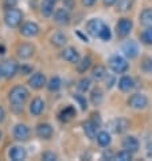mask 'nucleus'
<instances>
[{
  "label": "nucleus",
  "mask_w": 152,
  "mask_h": 161,
  "mask_svg": "<svg viewBox=\"0 0 152 161\" xmlns=\"http://www.w3.org/2000/svg\"><path fill=\"white\" fill-rule=\"evenodd\" d=\"M27 97H28L27 88H24L23 86H16L11 89L10 95H8V100H10L11 106L14 108H18V111H19L23 110V104L27 100Z\"/></svg>",
  "instance_id": "nucleus-1"
},
{
  "label": "nucleus",
  "mask_w": 152,
  "mask_h": 161,
  "mask_svg": "<svg viewBox=\"0 0 152 161\" xmlns=\"http://www.w3.org/2000/svg\"><path fill=\"white\" fill-rule=\"evenodd\" d=\"M22 19H23V14H22L20 10L18 8H8L6 11V15H4V22L8 27L14 29V27H18L20 23H22Z\"/></svg>",
  "instance_id": "nucleus-2"
},
{
  "label": "nucleus",
  "mask_w": 152,
  "mask_h": 161,
  "mask_svg": "<svg viewBox=\"0 0 152 161\" xmlns=\"http://www.w3.org/2000/svg\"><path fill=\"white\" fill-rule=\"evenodd\" d=\"M109 66L114 73H125L129 68L128 62L125 58H123L121 56H113L109 60Z\"/></svg>",
  "instance_id": "nucleus-3"
},
{
  "label": "nucleus",
  "mask_w": 152,
  "mask_h": 161,
  "mask_svg": "<svg viewBox=\"0 0 152 161\" xmlns=\"http://www.w3.org/2000/svg\"><path fill=\"white\" fill-rule=\"evenodd\" d=\"M19 70V66H18L16 61L14 60H7L4 61L2 66H0V72H2V76H4L6 79H11L18 73Z\"/></svg>",
  "instance_id": "nucleus-4"
},
{
  "label": "nucleus",
  "mask_w": 152,
  "mask_h": 161,
  "mask_svg": "<svg viewBox=\"0 0 152 161\" xmlns=\"http://www.w3.org/2000/svg\"><path fill=\"white\" fill-rule=\"evenodd\" d=\"M132 26H133V23H132L131 19L123 18V19H120L117 22V25H116V33H117V35L120 38H125L129 33H131Z\"/></svg>",
  "instance_id": "nucleus-5"
},
{
  "label": "nucleus",
  "mask_w": 152,
  "mask_h": 161,
  "mask_svg": "<svg viewBox=\"0 0 152 161\" xmlns=\"http://www.w3.org/2000/svg\"><path fill=\"white\" fill-rule=\"evenodd\" d=\"M147 104H148V99H147V96L143 95V93H135V95H132L128 100V106L135 110L145 108Z\"/></svg>",
  "instance_id": "nucleus-6"
},
{
  "label": "nucleus",
  "mask_w": 152,
  "mask_h": 161,
  "mask_svg": "<svg viewBox=\"0 0 152 161\" xmlns=\"http://www.w3.org/2000/svg\"><path fill=\"white\" fill-rule=\"evenodd\" d=\"M102 27H104V22L100 19H90L86 23V31L92 37H98Z\"/></svg>",
  "instance_id": "nucleus-7"
},
{
  "label": "nucleus",
  "mask_w": 152,
  "mask_h": 161,
  "mask_svg": "<svg viewBox=\"0 0 152 161\" xmlns=\"http://www.w3.org/2000/svg\"><path fill=\"white\" fill-rule=\"evenodd\" d=\"M38 33H39V26L34 23V22H27L20 27V34L27 38L35 37V35H38Z\"/></svg>",
  "instance_id": "nucleus-8"
},
{
  "label": "nucleus",
  "mask_w": 152,
  "mask_h": 161,
  "mask_svg": "<svg viewBox=\"0 0 152 161\" xmlns=\"http://www.w3.org/2000/svg\"><path fill=\"white\" fill-rule=\"evenodd\" d=\"M34 52H35V47L31 43H22L16 49L18 56H19L22 60H27L30 57H33Z\"/></svg>",
  "instance_id": "nucleus-9"
},
{
  "label": "nucleus",
  "mask_w": 152,
  "mask_h": 161,
  "mask_svg": "<svg viewBox=\"0 0 152 161\" xmlns=\"http://www.w3.org/2000/svg\"><path fill=\"white\" fill-rule=\"evenodd\" d=\"M28 86L34 89H41L43 86H46V77L42 73H34L28 79Z\"/></svg>",
  "instance_id": "nucleus-10"
},
{
  "label": "nucleus",
  "mask_w": 152,
  "mask_h": 161,
  "mask_svg": "<svg viewBox=\"0 0 152 161\" xmlns=\"http://www.w3.org/2000/svg\"><path fill=\"white\" fill-rule=\"evenodd\" d=\"M14 137L18 141H26L30 137V129L26 125H16L14 127Z\"/></svg>",
  "instance_id": "nucleus-11"
},
{
  "label": "nucleus",
  "mask_w": 152,
  "mask_h": 161,
  "mask_svg": "<svg viewBox=\"0 0 152 161\" xmlns=\"http://www.w3.org/2000/svg\"><path fill=\"white\" fill-rule=\"evenodd\" d=\"M123 52L128 58H135L137 56V52H139L137 43L135 41H127L123 45Z\"/></svg>",
  "instance_id": "nucleus-12"
},
{
  "label": "nucleus",
  "mask_w": 152,
  "mask_h": 161,
  "mask_svg": "<svg viewBox=\"0 0 152 161\" xmlns=\"http://www.w3.org/2000/svg\"><path fill=\"white\" fill-rule=\"evenodd\" d=\"M62 58L68 62H71V64H75V62H78L79 60V54L78 52L75 50L74 47H66L62 50Z\"/></svg>",
  "instance_id": "nucleus-13"
},
{
  "label": "nucleus",
  "mask_w": 152,
  "mask_h": 161,
  "mask_svg": "<svg viewBox=\"0 0 152 161\" xmlns=\"http://www.w3.org/2000/svg\"><path fill=\"white\" fill-rule=\"evenodd\" d=\"M54 19L58 25H68L70 22V12L68 8H58L55 11Z\"/></svg>",
  "instance_id": "nucleus-14"
},
{
  "label": "nucleus",
  "mask_w": 152,
  "mask_h": 161,
  "mask_svg": "<svg viewBox=\"0 0 152 161\" xmlns=\"http://www.w3.org/2000/svg\"><path fill=\"white\" fill-rule=\"evenodd\" d=\"M8 156H10V158L12 161H22L27 157V153H26L24 147L22 146H14L11 147L10 152H8Z\"/></svg>",
  "instance_id": "nucleus-15"
},
{
  "label": "nucleus",
  "mask_w": 152,
  "mask_h": 161,
  "mask_svg": "<svg viewBox=\"0 0 152 161\" xmlns=\"http://www.w3.org/2000/svg\"><path fill=\"white\" fill-rule=\"evenodd\" d=\"M123 147L125 150L131 152V153H136V152L139 150V141L136 140L135 137L129 136V137H125L123 140Z\"/></svg>",
  "instance_id": "nucleus-16"
},
{
  "label": "nucleus",
  "mask_w": 152,
  "mask_h": 161,
  "mask_svg": "<svg viewBox=\"0 0 152 161\" xmlns=\"http://www.w3.org/2000/svg\"><path fill=\"white\" fill-rule=\"evenodd\" d=\"M37 136L42 140H48L53 136V127L48 123H41L37 127Z\"/></svg>",
  "instance_id": "nucleus-17"
},
{
  "label": "nucleus",
  "mask_w": 152,
  "mask_h": 161,
  "mask_svg": "<svg viewBox=\"0 0 152 161\" xmlns=\"http://www.w3.org/2000/svg\"><path fill=\"white\" fill-rule=\"evenodd\" d=\"M43 108H44V102L41 99V97H35L30 104V113L33 115H35V117L41 115Z\"/></svg>",
  "instance_id": "nucleus-18"
},
{
  "label": "nucleus",
  "mask_w": 152,
  "mask_h": 161,
  "mask_svg": "<svg viewBox=\"0 0 152 161\" xmlns=\"http://www.w3.org/2000/svg\"><path fill=\"white\" fill-rule=\"evenodd\" d=\"M119 88H120V91H123V92H129L133 88L132 77H129V76H123V77L119 80Z\"/></svg>",
  "instance_id": "nucleus-19"
},
{
  "label": "nucleus",
  "mask_w": 152,
  "mask_h": 161,
  "mask_svg": "<svg viewBox=\"0 0 152 161\" xmlns=\"http://www.w3.org/2000/svg\"><path fill=\"white\" fill-rule=\"evenodd\" d=\"M82 127H84V133L86 134V137H89V138H96V136H97V126L92 122V120H88V122H85L82 125Z\"/></svg>",
  "instance_id": "nucleus-20"
},
{
  "label": "nucleus",
  "mask_w": 152,
  "mask_h": 161,
  "mask_svg": "<svg viewBox=\"0 0 152 161\" xmlns=\"http://www.w3.org/2000/svg\"><path fill=\"white\" fill-rule=\"evenodd\" d=\"M73 117H75V110H74V107H71V106L63 108L59 114V119L62 122H69V120L73 119Z\"/></svg>",
  "instance_id": "nucleus-21"
},
{
  "label": "nucleus",
  "mask_w": 152,
  "mask_h": 161,
  "mask_svg": "<svg viewBox=\"0 0 152 161\" xmlns=\"http://www.w3.org/2000/svg\"><path fill=\"white\" fill-rule=\"evenodd\" d=\"M129 127V122L125 118H119L114 122V131L117 134H123L124 131H127Z\"/></svg>",
  "instance_id": "nucleus-22"
},
{
  "label": "nucleus",
  "mask_w": 152,
  "mask_h": 161,
  "mask_svg": "<svg viewBox=\"0 0 152 161\" xmlns=\"http://www.w3.org/2000/svg\"><path fill=\"white\" fill-rule=\"evenodd\" d=\"M105 76H106V69H105V66H102V65H97L93 68L92 70V77L97 80V81H101V80H104L105 79Z\"/></svg>",
  "instance_id": "nucleus-23"
},
{
  "label": "nucleus",
  "mask_w": 152,
  "mask_h": 161,
  "mask_svg": "<svg viewBox=\"0 0 152 161\" xmlns=\"http://www.w3.org/2000/svg\"><path fill=\"white\" fill-rule=\"evenodd\" d=\"M90 65H92L90 57H84L82 60H78V62H77V70L79 73H85L89 68H90Z\"/></svg>",
  "instance_id": "nucleus-24"
},
{
  "label": "nucleus",
  "mask_w": 152,
  "mask_h": 161,
  "mask_svg": "<svg viewBox=\"0 0 152 161\" xmlns=\"http://www.w3.org/2000/svg\"><path fill=\"white\" fill-rule=\"evenodd\" d=\"M54 6L55 4H53L51 2H48V0H43L42 6H41V11H42V15L43 16H51L53 12H54Z\"/></svg>",
  "instance_id": "nucleus-25"
},
{
  "label": "nucleus",
  "mask_w": 152,
  "mask_h": 161,
  "mask_svg": "<svg viewBox=\"0 0 152 161\" xmlns=\"http://www.w3.org/2000/svg\"><path fill=\"white\" fill-rule=\"evenodd\" d=\"M97 138V142H98V145L102 146V147H105V146H108L110 144V134L109 133H106V131H100L96 136Z\"/></svg>",
  "instance_id": "nucleus-26"
},
{
  "label": "nucleus",
  "mask_w": 152,
  "mask_h": 161,
  "mask_svg": "<svg viewBox=\"0 0 152 161\" xmlns=\"http://www.w3.org/2000/svg\"><path fill=\"white\" fill-rule=\"evenodd\" d=\"M51 43L54 45V46H57V47L65 46V43H66V35L63 33H55L51 37Z\"/></svg>",
  "instance_id": "nucleus-27"
},
{
  "label": "nucleus",
  "mask_w": 152,
  "mask_h": 161,
  "mask_svg": "<svg viewBox=\"0 0 152 161\" xmlns=\"http://www.w3.org/2000/svg\"><path fill=\"white\" fill-rule=\"evenodd\" d=\"M102 99H104V95H102V91L100 88H94L90 93V100L94 106H98L102 103Z\"/></svg>",
  "instance_id": "nucleus-28"
},
{
  "label": "nucleus",
  "mask_w": 152,
  "mask_h": 161,
  "mask_svg": "<svg viewBox=\"0 0 152 161\" xmlns=\"http://www.w3.org/2000/svg\"><path fill=\"white\" fill-rule=\"evenodd\" d=\"M140 22L143 25H151L152 23V8H145L140 14Z\"/></svg>",
  "instance_id": "nucleus-29"
},
{
  "label": "nucleus",
  "mask_w": 152,
  "mask_h": 161,
  "mask_svg": "<svg viewBox=\"0 0 152 161\" xmlns=\"http://www.w3.org/2000/svg\"><path fill=\"white\" fill-rule=\"evenodd\" d=\"M61 79L58 77V76H54V77H51L50 80H48V83H47V88H48V91H51V92H55L58 91V89L61 88Z\"/></svg>",
  "instance_id": "nucleus-30"
},
{
  "label": "nucleus",
  "mask_w": 152,
  "mask_h": 161,
  "mask_svg": "<svg viewBox=\"0 0 152 161\" xmlns=\"http://www.w3.org/2000/svg\"><path fill=\"white\" fill-rule=\"evenodd\" d=\"M116 6H117V11L125 12V11L131 10L132 0H117V2H116Z\"/></svg>",
  "instance_id": "nucleus-31"
},
{
  "label": "nucleus",
  "mask_w": 152,
  "mask_h": 161,
  "mask_svg": "<svg viewBox=\"0 0 152 161\" xmlns=\"http://www.w3.org/2000/svg\"><path fill=\"white\" fill-rule=\"evenodd\" d=\"M116 158L120 160V161H129V160H132V153L124 149V150L119 152V153L116 154Z\"/></svg>",
  "instance_id": "nucleus-32"
},
{
  "label": "nucleus",
  "mask_w": 152,
  "mask_h": 161,
  "mask_svg": "<svg viewBox=\"0 0 152 161\" xmlns=\"http://www.w3.org/2000/svg\"><path fill=\"white\" fill-rule=\"evenodd\" d=\"M141 39L144 43H148V45H152V26H149L144 33L141 35Z\"/></svg>",
  "instance_id": "nucleus-33"
},
{
  "label": "nucleus",
  "mask_w": 152,
  "mask_h": 161,
  "mask_svg": "<svg viewBox=\"0 0 152 161\" xmlns=\"http://www.w3.org/2000/svg\"><path fill=\"white\" fill-rule=\"evenodd\" d=\"M78 91H81V92H86L89 88H90V80L89 79H81L78 81Z\"/></svg>",
  "instance_id": "nucleus-34"
},
{
  "label": "nucleus",
  "mask_w": 152,
  "mask_h": 161,
  "mask_svg": "<svg viewBox=\"0 0 152 161\" xmlns=\"http://www.w3.org/2000/svg\"><path fill=\"white\" fill-rule=\"evenodd\" d=\"M102 41H109L110 39V37H112V34H110V29L108 27V26H105L104 25V27L101 29V31H100V35H98Z\"/></svg>",
  "instance_id": "nucleus-35"
},
{
  "label": "nucleus",
  "mask_w": 152,
  "mask_h": 161,
  "mask_svg": "<svg viewBox=\"0 0 152 161\" xmlns=\"http://www.w3.org/2000/svg\"><path fill=\"white\" fill-rule=\"evenodd\" d=\"M141 69L145 73H152V58H144L141 62Z\"/></svg>",
  "instance_id": "nucleus-36"
},
{
  "label": "nucleus",
  "mask_w": 152,
  "mask_h": 161,
  "mask_svg": "<svg viewBox=\"0 0 152 161\" xmlns=\"http://www.w3.org/2000/svg\"><path fill=\"white\" fill-rule=\"evenodd\" d=\"M74 99L79 103V106H81L82 110H86L88 108V103H86V99L82 96V95H74Z\"/></svg>",
  "instance_id": "nucleus-37"
},
{
  "label": "nucleus",
  "mask_w": 152,
  "mask_h": 161,
  "mask_svg": "<svg viewBox=\"0 0 152 161\" xmlns=\"http://www.w3.org/2000/svg\"><path fill=\"white\" fill-rule=\"evenodd\" d=\"M42 158L46 161H55L57 160V154H54L53 152H44L42 154Z\"/></svg>",
  "instance_id": "nucleus-38"
},
{
  "label": "nucleus",
  "mask_w": 152,
  "mask_h": 161,
  "mask_svg": "<svg viewBox=\"0 0 152 161\" xmlns=\"http://www.w3.org/2000/svg\"><path fill=\"white\" fill-rule=\"evenodd\" d=\"M16 4H18V0H4L3 6H4V8H6V10H8V8L16 7Z\"/></svg>",
  "instance_id": "nucleus-39"
},
{
  "label": "nucleus",
  "mask_w": 152,
  "mask_h": 161,
  "mask_svg": "<svg viewBox=\"0 0 152 161\" xmlns=\"http://www.w3.org/2000/svg\"><path fill=\"white\" fill-rule=\"evenodd\" d=\"M105 79H106V88H112V86H113V83H114L113 76H108V73H106Z\"/></svg>",
  "instance_id": "nucleus-40"
},
{
  "label": "nucleus",
  "mask_w": 152,
  "mask_h": 161,
  "mask_svg": "<svg viewBox=\"0 0 152 161\" xmlns=\"http://www.w3.org/2000/svg\"><path fill=\"white\" fill-rule=\"evenodd\" d=\"M92 117H93V118H92V122L94 123L96 126L98 127V126H100V125H101V118H100V115H98V114H93Z\"/></svg>",
  "instance_id": "nucleus-41"
},
{
  "label": "nucleus",
  "mask_w": 152,
  "mask_h": 161,
  "mask_svg": "<svg viewBox=\"0 0 152 161\" xmlns=\"http://www.w3.org/2000/svg\"><path fill=\"white\" fill-rule=\"evenodd\" d=\"M102 158L104 160H113L114 158V156H113V153H112L110 150H108V152H104V153H102Z\"/></svg>",
  "instance_id": "nucleus-42"
},
{
  "label": "nucleus",
  "mask_w": 152,
  "mask_h": 161,
  "mask_svg": "<svg viewBox=\"0 0 152 161\" xmlns=\"http://www.w3.org/2000/svg\"><path fill=\"white\" fill-rule=\"evenodd\" d=\"M63 4H65V8L71 10L74 7V0H63Z\"/></svg>",
  "instance_id": "nucleus-43"
},
{
  "label": "nucleus",
  "mask_w": 152,
  "mask_h": 161,
  "mask_svg": "<svg viewBox=\"0 0 152 161\" xmlns=\"http://www.w3.org/2000/svg\"><path fill=\"white\" fill-rule=\"evenodd\" d=\"M96 2H97V0H82V4H84V6H86V7H92Z\"/></svg>",
  "instance_id": "nucleus-44"
},
{
  "label": "nucleus",
  "mask_w": 152,
  "mask_h": 161,
  "mask_svg": "<svg viewBox=\"0 0 152 161\" xmlns=\"http://www.w3.org/2000/svg\"><path fill=\"white\" fill-rule=\"evenodd\" d=\"M116 2H117V0H104V6L112 7V6H114L116 4Z\"/></svg>",
  "instance_id": "nucleus-45"
},
{
  "label": "nucleus",
  "mask_w": 152,
  "mask_h": 161,
  "mask_svg": "<svg viewBox=\"0 0 152 161\" xmlns=\"http://www.w3.org/2000/svg\"><path fill=\"white\" fill-rule=\"evenodd\" d=\"M31 70H33V69L28 68V66H22V68H20V72L23 73V75H28V73L31 72Z\"/></svg>",
  "instance_id": "nucleus-46"
},
{
  "label": "nucleus",
  "mask_w": 152,
  "mask_h": 161,
  "mask_svg": "<svg viewBox=\"0 0 152 161\" xmlns=\"http://www.w3.org/2000/svg\"><path fill=\"white\" fill-rule=\"evenodd\" d=\"M3 118H4V110L2 108V107H0V122L3 120Z\"/></svg>",
  "instance_id": "nucleus-47"
},
{
  "label": "nucleus",
  "mask_w": 152,
  "mask_h": 161,
  "mask_svg": "<svg viewBox=\"0 0 152 161\" xmlns=\"http://www.w3.org/2000/svg\"><path fill=\"white\" fill-rule=\"evenodd\" d=\"M2 53H4V46H2V45H0V54H2Z\"/></svg>",
  "instance_id": "nucleus-48"
},
{
  "label": "nucleus",
  "mask_w": 152,
  "mask_h": 161,
  "mask_svg": "<svg viewBox=\"0 0 152 161\" xmlns=\"http://www.w3.org/2000/svg\"><path fill=\"white\" fill-rule=\"evenodd\" d=\"M48 2H51V3H53V4H55V3H57V2H58V0H48Z\"/></svg>",
  "instance_id": "nucleus-49"
},
{
  "label": "nucleus",
  "mask_w": 152,
  "mask_h": 161,
  "mask_svg": "<svg viewBox=\"0 0 152 161\" xmlns=\"http://www.w3.org/2000/svg\"><path fill=\"white\" fill-rule=\"evenodd\" d=\"M0 77H2V72H0Z\"/></svg>",
  "instance_id": "nucleus-50"
},
{
  "label": "nucleus",
  "mask_w": 152,
  "mask_h": 161,
  "mask_svg": "<svg viewBox=\"0 0 152 161\" xmlns=\"http://www.w3.org/2000/svg\"><path fill=\"white\" fill-rule=\"evenodd\" d=\"M0 138H2V133H0Z\"/></svg>",
  "instance_id": "nucleus-51"
}]
</instances>
